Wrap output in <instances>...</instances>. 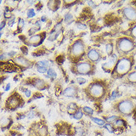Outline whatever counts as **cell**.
Instances as JSON below:
<instances>
[{"instance_id":"8992f818","label":"cell","mask_w":136,"mask_h":136,"mask_svg":"<svg viewBox=\"0 0 136 136\" xmlns=\"http://www.w3.org/2000/svg\"><path fill=\"white\" fill-rule=\"evenodd\" d=\"M91 65L89 63H83L79 64L77 67V72L80 74H85L88 72H89L91 70Z\"/></svg>"},{"instance_id":"603a6c76","label":"cell","mask_w":136,"mask_h":136,"mask_svg":"<svg viewBox=\"0 0 136 136\" xmlns=\"http://www.w3.org/2000/svg\"><path fill=\"white\" fill-rule=\"evenodd\" d=\"M27 14H28V17H29V18L34 17V16H35V13H34V9H30V10H28V12H27Z\"/></svg>"},{"instance_id":"4dcf8cb0","label":"cell","mask_w":136,"mask_h":136,"mask_svg":"<svg viewBox=\"0 0 136 136\" xmlns=\"http://www.w3.org/2000/svg\"><path fill=\"white\" fill-rule=\"evenodd\" d=\"M116 118H117V117H116V116H112V117H109V118H107V121H109V122H112V121L115 120Z\"/></svg>"},{"instance_id":"d590c367","label":"cell","mask_w":136,"mask_h":136,"mask_svg":"<svg viewBox=\"0 0 136 136\" xmlns=\"http://www.w3.org/2000/svg\"><path fill=\"white\" fill-rule=\"evenodd\" d=\"M10 87H11L10 84H8V85H7V86H6V88L4 89V90H5V91H8V90L10 89Z\"/></svg>"},{"instance_id":"f35d334b","label":"cell","mask_w":136,"mask_h":136,"mask_svg":"<svg viewBox=\"0 0 136 136\" xmlns=\"http://www.w3.org/2000/svg\"><path fill=\"white\" fill-rule=\"evenodd\" d=\"M115 96L116 97V92H114L112 95V98H115Z\"/></svg>"},{"instance_id":"836d02e7","label":"cell","mask_w":136,"mask_h":136,"mask_svg":"<svg viewBox=\"0 0 136 136\" xmlns=\"http://www.w3.org/2000/svg\"><path fill=\"white\" fill-rule=\"evenodd\" d=\"M26 97H28V98H29L31 96V92L29 91V90H27V91H26Z\"/></svg>"},{"instance_id":"f1b7e54d","label":"cell","mask_w":136,"mask_h":136,"mask_svg":"<svg viewBox=\"0 0 136 136\" xmlns=\"http://www.w3.org/2000/svg\"><path fill=\"white\" fill-rule=\"evenodd\" d=\"M105 128H106L109 131V132H111V133H112L113 132V129H112V127H111L110 125H109V124H106V125H105Z\"/></svg>"},{"instance_id":"277c9868","label":"cell","mask_w":136,"mask_h":136,"mask_svg":"<svg viewBox=\"0 0 136 136\" xmlns=\"http://www.w3.org/2000/svg\"><path fill=\"white\" fill-rule=\"evenodd\" d=\"M90 93L94 97L98 98L101 96L103 93V88L101 85L94 84L90 87Z\"/></svg>"},{"instance_id":"d4e9b609","label":"cell","mask_w":136,"mask_h":136,"mask_svg":"<svg viewBox=\"0 0 136 136\" xmlns=\"http://www.w3.org/2000/svg\"><path fill=\"white\" fill-rule=\"evenodd\" d=\"M83 110L85 111L86 113H88V114H92L93 113V110L89 108V107H88V106H85L83 108Z\"/></svg>"},{"instance_id":"8d00e7d4","label":"cell","mask_w":136,"mask_h":136,"mask_svg":"<svg viewBox=\"0 0 136 136\" xmlns=\"http://www.w3.org/2000/svg\"><path fill=\"white\" fill-rule=\"evenodd\" d=\"M4 22H2V23H1V30L4 28Z\"/></svg>"},{"instance_id":"e575fe53","label":"cell","mask_w":136,"mask_h":136,"mask_svg":"<svg viewBox=\"0 0 136 136\" xmlns=\"http://www.w3.org/2000/svg\"><path fill=\"white\" fill-rule=\"evenodd\" d=\"M14 22H15V19L13 18V19H11V20H10V22H8V25L9 26H11L12 25H13V23Z\"/></svg>"},{"instance_id":"5bb4252c","label":"cell","mask_w":136,"mask_h":136,"mask_svg":"<svg viewBox=\"0 0 136 136\" xmlns=\"http://www.w3.org/2000/svg\"><path fill=\"white\" fill-rule=\"evenodd\" d=\"M34 85H35L36 87H37L39 89H41V88H43V86H44L45 83L41 79H36L35 81H34Z\"/></svg>"},{"instance_id":"2e32d148","label":"cell","mask_w":136,"mask_h":136,"mask_svg":"<svg viewBox=\"0 0 136 136\" xmlns=\"http://www.w3.org/2000/svg\"><path fill=\"white\" fill-rule=\"evenodd\" d=\"M92 120H93L95 123H97L98 125H104L105 121L101 119H99V118H92Z\"/></svg>"},{"instance_id":"d6986e66","label":"cell","mask_w":136,"mask_h":136,"mask_svg":"<svg viewBox=\"0 0 136 136\" xmlns=\"http://www.w3.org/2000/svg\"><path fill=\"white\" fill-rule=\"evenodd\" d=\"M129 80L132 82H136V72L131 73L129 76Z\"/></svg>"},{"instance_id":"ac0fdd59","label":"cell","mask_w":136,"mask_h":136,"mask_svg":"<svg viewBox=\"0 0 136 136\" xmlns=\"http://www.w3.org/2000/svg\"><path fill=\"white\" fill-rule=\"evenodd\" d=\"M48 75L50 77H52V78H55L57 77V74L56 72L52 69V68H50L48 71Z\"/></svg>"},{"instance_id":"9a60e30c","label":"cell","mask_w":136,"mask_h":136,"mask_svg":"<svg viewBox=\"0 0 136 136\" xmlns=\"http://www.w3.org/2000/svg\"><path fill=\"white\" fill-rule=\"evenodd\" d=\"M72 19H73V17L72 14H70V13H68V14H66V17H65V22H67V23H71L72 22Z\"/></svg>"},{"instance_id":"d6a6232c","label":"cell","mask_w":136,"mask_h":136,"mask_svg":"<svg viewBox=\"0 0 136 136\" xmlns=\"http://www.w3.org/2000/svg\"><path fill=\"white\" fill-rule=\"evenodd\" d=\"M57 60L59 62V63H62L63 61V56H59L57 58Z\"/></svg>"},{"instance_id":"ab89813d","label":"cell","mask_w":136,"mask_h":136,"mask_svg":"<svg viewBox=\"0 0 136 136\" xmlns=\"http://www.w3.org/2000/svg\"><path fill=\"white\" fill-rule=\"evenodd\" d=\"M27 2H28V3H30V4H31V3H33L34 2H31V1H27Z\"/></svg>"},{"instance_id":"83f0119b","label":"cell","mask_w":136,"mask_h":136,"mask_svg":"<svg viewBox=\"0 0 136 136\" xmlns=\"http://www.w3.org/2000/svg\"><path fill=\"white\" fill-rule=\"evenodd\" d=\"M24 25H25V22H24V20H23V19H19V27L22 28L24 26Z\"/></svg>"},{"instance_id":"5b68a950","label":"cell","mask_w":136,"mask_h":136,"mask_svg":"<svg viewBox=\"0 0 136 136\" xmlns=\"http://www.w3.org/2000/svg\"><path fill=\"white\" fill-rule=\"evenodd\" d=\"M132 108H133L132 103L128 100H124L120 103L119 105L120 111L124 114H129L132 110Z\"/></svg>"},{"instance_id":"6da1fadb","label":"cell","mask_w":136,"mask_h":136,"mask_svg":"<svg viewBox=\"0 0 136 136\" xmlns=\"http://www.w3.org/2000/svg\"><path fill=\"white\" fill-rule=\"evenodd\" d=\"M131 63L128 59H122L118 62L116 67V71L118 74H123L127 73L130 69Z\"/></svg>"},{"instance_id":"30bf717a","label":"cell","mask_w":136,"mask_h":136,"mask_svg":"<svg viewBox=\"0 0 136 136\" xmlns=\"http://www.w3.org/2000/svg\"><path fill=\"white\" fill-rule=\"evenodd\" d=\"M88 57H89V58L92 61H97L99 59V57H100L98 52L96 50H94V49L90 50L89 54H88Z\"/></svg>"},{"instance_id":"7c38bea8","label":"cell","mask_w":136,"mask_h":136,"mask_svg":"<svg viewBox=\"0 0 136 136\" xmlns=\"http://www.w3.org/2000/svg\"><path fill=\"white\" fill-rule=\"evenodd\" d=\"M74 89L72 88V87H68L67 89H66L64 90L63 92V94L65 96H66V97H73L74 96Z\"/></svg>"},{"instance_id":"484cf974","label":"cell","mask_w":136,"mask_h":136,"mask_svg":"<svg viewBox=\"0 0 136 136\" xmlns=\"http://www.w3.org/2000/svg\"><path fill=\"white\" fill-rule=\"evenodd\" d=\"M37 71L40 73H45L47 72V68L46 67H40V66H39L38 68H37Z\"/></svg>"},{"instance_id":"4316f807","label":"cell","mask_w":136,"mask_h":136,"mask_svg":"<svg viewBox=\"0 0 136 136\" xmlns=\"http://www.w3.org/2000/svg\"><path fill=\"white\" fill-rule=\"evenodd\" d=\"M77 80L78 83H80V84H83L85 83V79L83 78V77H78Z\"/></svg>"},{"instance_id":"7402d4cb","label":"cell","mask_w":136,"mask_h":136,"mask_svg":"<svg viewBox=\"0 0 136 136\" xmlns=\"http://www.w3.org/2000/svg\"><path fill=\"white\" fill-rule=\"evenodd\" d=\"M115 124L116 126H118V127H123V126H125V123H124V121H123V120H116Z\"/></svg>"},{"instance_id":"ffe728a7","label":"cell","mask_w":136,"mask_h":136,"mask_svg":"<svg viewBox=\"0 0 136 136\" xmlns=\"http://www.w3.org/2000/svg\"><path fill=\"white\" fill-rule=\"evenodd\" d=\"M76 109H77V106L75 103H70L68 106V109L69 112H71V111H76Z\"/></svg>"},{"instance_id":"9c48e42d","label":"cell","mask_w":136,"mask_h":136,"mask_svg":"<svg viewBox=\"0 0 136 136\" xmlns=\"http://www.w3.org/2000/svg\"><path fill=\"white\" fill-rule=\"evenodd\" d=\"M116 61H117V57H116V55H113L107 63L103 65V66L106 68H111L115 66V64L116 63Z\"/></svg>"},{"instance_id":"ba28073f","label":"cell","mask_w":136,"mask_h":136,"mask_svg":"<svg viewBox=\"0 0 136 136\" xmlns=\"http://www.w3.org/2000/svg\"><path fill=\"white\" fill-rule=\"evenodd\" d=\"M19 103V98L16 97L15 95H13L11 97H10L8 101H7V106L10 109H14L16 108Z\"/></svg>"},{"instance_id":"f546056e","label":"cell","mask_w":136,"mask_h":136,"mask_svg":"<svg viewBox=\"0 0 136 136\" xmlns=\"http://www.w3.org/2000/svg\"><path fill=\"white\" fill-rule=\"evenodd\" d=\"M77 26V27H78L80 29H85V28H86V26H85V25L81 24V23H78Z\"/></svg>"},{"instance_id":"8fae6325","label":"cell","mask_w":136,"mask_h":136,"mask_svg":"<svg viewBox=\"0 0 136 136\" xmlns=\"http://www.w3.org/2000/svg\"><path fill=\"white\" fill-rule=\"evenodd\" d=\"M42 42V38L40 35H34L28 39V43L33 45H39Z\"/></svg>"},{"instance_id":"3957f363","label":"cell","mask_w":136,"mask_h":136,"mask_svg":"<svg viewBox=\"0 0 136 136\" xmlns=\"http://www.w3.org/2000/svg\"><path fill=\"white\" fill-rule=\"evenodd\" d=\"M84 51V46L80 41H77L73 45L72 48V54L74 57H77L82 54Z\"/></svg>"},{"instance_id":"60d3db41","label":"cell","mask_w":136,"mask_h":136,"mask_svg":"<svg viewBox=\"0 0 136 136\" xmlns=\"http://www.w3.org/2000/svg\"><path fill=\"white\" fill-rule=\"evenodd\" d=\"M135 69H136V66H135Z\"/></svg>"},{"instance_id":"44dd1931","label":"cell","mask_w":136,"mask_h":136,"mask_svg":"<svg viewBox=\"0 0 136 136\" xmlns=\"http://www.w3.org/2000/svg\"><path fill=\"white\" fill-rule=\"evenodd\" d=\"M82 116H83V113H82V112L81 111H77L76 113L74 115V118H75V119H80L81 118H82Z\"/></svg>"},{"instance_id":"1f68e13d","label":"cell","mask_w":136,"mask_h":136,"mask_svg":"<svg viewBox=\"0 0 136 136\" xmlns=\"http://www.w3.org/2000/svg\"><path fill=\"white\" fill-rule=\"evenodd\" d=\"M132 36H133V37H136V26H135V27L132 28Z\"/></svg>"},{"instance_id":"52a82bcc","label":"cell","mask_w":136,"mask_h":136,"mask_svg":"<svg viewBox=\"0 0 136 136\" xmlns=\"http://www.w3.org/2000/svg\"><path fill=\"white\" fill-rule=\"evenodd\" d=\"M123 13L126 17L130 20H135L136 19V11L132 8H126L123 11Z\"/></svg>"},{"instance_id":"cb8c5ba5","label":"cell","mask_w":136,"mask_h":136,"mask_svg":"<svg viewBox=\"0 0 136 136\" xmlns=\"http://www.w3.org/2000/svg\"><path fill=\"white\" fill-rule=\"evenodd\" d=\"M106 49L107 54H110L111 53H112V46L111 44H108V45L106 46Z\"/></svg>"},{"instance_id":"4fadbf2b","label":"cell","mask_w":136,"mask_h":136,"mask_svg":"<svg viewBox=\"0 0 136 136\" xmlns=\"http://www.w3.org/2000/svg\"><path fill=\"white\" fill-rule=\"evenodd\" d=\"M16 61H17L18 63L19 64V65H22V66H28V62L26 60V59H24V58H22V57H18L16 59Z\"/></svg>"},{"instance_id":"e0dca14e","label":"cell","mask_w":136,"mask_h":136,"mask_svg":"<svg viewBox=\"0 0 136 136\" xmlns=\"http://www.w3.org/2000/svg\"><path fill=\"white\" fill-rule=\"evenodd\" d=\"M37 65H38L39 66H40V67H46V68L47 66H49V63H48V62L47 60H43V61L38 62Z\"/></svg>"},{"instance_id":"74e56055","label":"cell","mask_w":136,"mask_h":136,"mask_svg":"<svg viewBox=\"0 0 136 136\" xmlns=\"http://www.w3.org/2000/svg\"><path fill=\"white\" fill-rule=\"evenodd\" d=\"M89 4L91 6H93V7H94V4L93 2H91V1H89Z\"/></svg>"},{"instance_id":"7a4b0ae2","label":"cell","mask_w":136,"mask_h":136,"mask_svg":"<svg viewBox=\"0 0 136 136\" xmlns=\"http://www.w3.org/2000/svg\"><path fill=\"white\" fill-rule=\"evenodd\" d=\"M133 47H134L133 43L129 39L124 38L120 40L119 48L121 51H125V52L130 51L133 48Z\"/></svg>"}]
</instances>
